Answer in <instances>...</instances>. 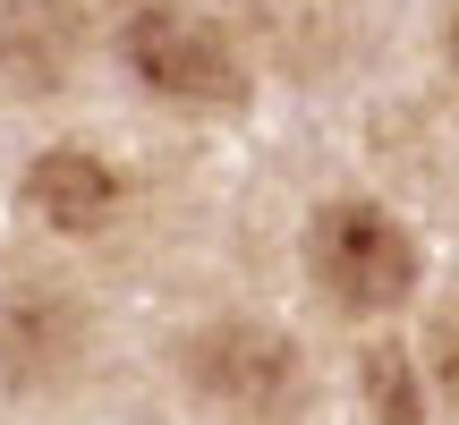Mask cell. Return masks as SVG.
Wrapping results in <instances>:
<instances>
[{
    "mask_svg": "<svg viewBox=\"0 0 459 425\" xmlns=\"http://www.w3.org/2000/svg\"><path fill=\"white\" fill-rule=\"evenodd\" d=\"M443 60H451V77H459V9H451V26H443Z\"/></svg>",
    "mask_w": 459,
    "mask_h": 425,
    "instance_id": "8",
    "label": "cell"
},
{
    "mask_svg": "<svg viewBox=\"0 0 459 425\" xmlns=\"http://www.w3.org/2000/svg\"><path fill=\"white\" fill-rule=\"evenodd\" d=\"M119 60L145 94L179 102V111H230L247 102V60L238 43L196 9H136L119 26Z\"/></svg>",
    "mask_w": 459,
    "mask_h": 425,
    "instance_id": "2",
    "label": "cell"
},
{
    "mask_svg": "<svg viewBox=\"0 0 459 425\" xmlns=\"http://www.w3.org/2000/svg\"><path fill=\"white\" fill-rule=\"evenodd\" d=\"M366 409H375L383 425H417L426 409H417V375L400 349H366Z\"/></svg>",
    "mask_w": 459,
    "mask_h": 425,
    "instance_id": "6",
    "label": "cell"
},
{
    "mask_svg": "<svg viewBox=\"0 0 459 425\" xmlns=\"http://www.w3.org/2000/svg\"><path fill=\"white\" fill-rule=\"evenodd\" d=\"M307 273L341 315H392L417 290V247L383 204L341 196L307 221Z\"/></svg>",
    "mask_w": 459,
    "mask_h": 425,
    "instance_id": "1",
    "label": "cell"
},
{
    "mask_svg": "<svg viewBox=\"0 0 459 425\" xmlns=\"http://www.w3.org/2000/svg\"><path fill=\"white\" fill-rule=\"evenodd\" d=\"M187 383L230 417H281L298 400V349L264 324H213L187 341Z\"/></svg>",
    "mask_w": 459,
    "mask_h": 425,
    "instance_id": "3",
    "label": "cell"
},
{
    "mask_svg": "<svg viewBox=\"0 0 459 425\" xmlns=\"http://www.w3.org/2000/svg\"><path fill=\"white\" fill-rule=\"evenodd\" d=\"M26 204L43 212V230H60V239H94L119 212V179H111V162H94L85 145H51V153H34V170H26Z\"/></svg>",
    "mask_w": 459,
    "mask_h": 425,
    "instance_id": "5",
    "label": "cell"
},
{
    "mask_svg": "<svg viewBox=\"0 0 459 425\" xmlns=\"http://www.w3.org/2000/svg\"><path fill=\"white\" fill-rule=\"evenodd\" d=\"M85 51V17L68 0H0V94H51Z\"/></svg>",
    "mask_w": 459,
    "mask_h": 425,
    "instance_id": "4",
    "label": "cell"
},
{
    "mask_svg": "<svg viewBox=\"0 0 459 425\" xmlns=\"http://www.w3.org/2000/svg\"><path fill=\"white\" fill-rule=\"evenodd\" d=\"M434 358H443V392H451V409H459V324L443 332V349H434Z\"/></svg>",
    "mask_w": 459,
    "mask_h": 425,
    "instance_id": "7",
    "label": "cell"
}]
</instances>
